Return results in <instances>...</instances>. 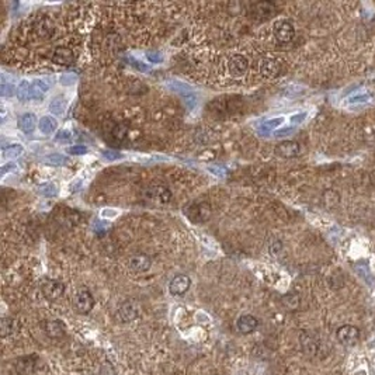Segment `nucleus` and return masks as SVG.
I'll return each instance as SVG.
<instances>
[{
  "mask_svg": "<svg viewBox=\"0 0 375 375\" xmlns=\"http://www.w3.org/2000/svg\"><path fill=\"white\" fill-rule=\"evenodd\" d=\"M336 337L340 345L346 346V347H350L354 346L360 339V330L357 326H353V325H343L342 327L337 329L336 332Z\"/></svg>",
  "mask_w": 375,
  "mask_h": 375,
  "instance_id": "obj_3",
  "label": "nucleus"
},
{
  "mask_svg": "<svg viewBox=\"0 0 375 375\" xmlns=\"http://www.w3.org/2000/svg\"><path fill=\"white\" fill-rule=\"evenodd\" d=\"M103 156L107 157L109 160H117V159L122 157V155L120 153V152H117V151H104Z\"/></svg>",
  "mask_w": 375,
  "mask_h": 375,
  "instance_id": "obj_34",
  "label": "nucleus"
},
{
  "mask_svg": "<svg viewBox=\"0 0 375 375\" xmlns=\"http://www.w3.org/2000/svg\"><path fill=\"white\" fill-rule=\"evenodd\" d=\"M36 32L37 36L43 40H48L49 37H52L54 32V25L48 20H43V21H38L36 24Z\"/></svg>",
  "mask_w": 375,
  "mask_h": 375,
  "instance_id": "obj_18",
  "label": "nucleus"
},
{
  "mask_svg": "<svg viewBox=\"0 0 375 375\" xmlns=\"http://www.w3.org/2000/svg\"><path fill=\"white\" fill-rule=\"evenodd\" d=\"M127 132H128L127 125H124V124H118V125H115L114 129H113V137H114L115 140L121 141L125 138Z\"/></svg>",
  "mask_w": 375,
  "mask_h": 375,
  "instance_id": "obj_26",
  "label": "nucleus"
},
{
  "mask_svg": "<svg viewBox=\"0 0 375 375\" xmlns=\"http://www.w3.org/2000/svg\"><path fill=\"white\" fill-rule=\"evenodd\" d=\"M288 297H290L291 301H288L285 297H284V299H283V301H284L285 306L290 309L298 308V305H299V298H298L297 295H288Z\"/></svg>",
  "mask_w": 375,
  "mask_h": 375,
  "instance_id": "obj_31",
  "label": "nucleus"
},
{
  "mask_svg": "<svg viewBox=\"0 0 375 375\" xmlns=\"http://www.w3.org/2000/svg\"><path fill=\"white\" fill-rule=\"evenodd\" d=\"M66 151L69 155H86L87 153V148L85 145H75L67 148Z\"/></svg>",
  "mask_w": 375,
  "mask_h": 375,
  "instance_id": "obj_30",
  "label": "nucleus"
},
{
  "mask_svg": "<svg viewBox=\"0 0 375 375\" xmlns=\"http://www.w3.org/2000/svg\"><path fill=\"white\" fill-rule=\"evenodd\" d=\"M36 358L34 356L20 357L16 361V371L20 375H30L36 368Z\"/></svg>",
  "mask_w": 375,
  "mask_h": 375,
  "instance_id": "obj_15",
  "label": "nucleus"
},
{
  "mask_svg": "<svg viewBox=\"0 0 375 375\" xmlns=\"http://www.w3.org/2000/svg\"><path fill=\"white\" fill-rule=\"evenodd\" d=\"M250 13L257 20H266L270 18L276 13V5L272 2H259L254 3L250 7Z\"/></svg>",
  "mask_w": 375,
  "mask_h": 375,
  "instance_id": "obj_7",
  "label": "nucleus"
},
{
  "mask_svg": "<svg viewBox=\"0 0 375 375\" xmlns=\"http://www.w3.org/2000/svg\"><path fill=\"white\" fill-rule=\"evenodd\" d=\"M23 152V148H21V145H18V144H16V145H10L9 148H6L5 149V156L6 157H17L20 153Z\"/></svg>",
  "mask_w": 375,
  "mask_h": 375,
  "instance_id": "obj_28",
  "label": "nucleus"
},
{
  "mask_svg": "<svg viewBox=\"0 0 375 375\" xmlns=\"http://www.w3.org/2000/svg\"><path fill=\"white\" fill-rule=\"evenodd\" d=\"M148 59L151 62H162V56H160V54H157V52H148Z\"/></svg>",
  "mask_w": 375,
  "mask_h": 375,
  "instance_id": "obj_37",
  "label": "nucleus"
},
{
  "mask_svg": "<svg viewBox=\"0 0 375 375\" xmlns=\"http://www.w3.org/2000/svg\"><path fill=\"white\" fill-rule=\"evenodd\" d=\"M151 193L153 194L155 200H157L162 204H167L170 200H172V193H170L169 188L163 187V186H157V187H153L151 190Z\"/></svg>",
  "mask_w": 375,
  "mask_h": 375,
  "instance_id": "obj_19",
  "label": "nucleus"
},
{
  "mask_svg": "<svg viewBox=\"0 0 375 375\" xmlns=\"http://www.w3.org/2000/svg\"><path fill=\"white\" fill-rule=\"evenodd\" d=\"M186 214H187L188 219L191 222H195V224H201V222H206L208 219L211 218V206L207 204V202H197V204H193L190 206L186 210Z\"/></svg>",
  "mask_w": 375,
  "mask_h": 375,
  "instance_id": "obj_1",
  "label": "nucleus"
},
{
  "mask_svg": "<svg viewBox=\"0 0 375 375\" xmlns=\"http://www.w3.org/2000/svg\"><path fill=\"white\" fill-rule=\"evenodd\" d=\"M76 312L82 315H86L90 312L93 306H94V298L91 295V292L86 288H80L75 295V301H73Z\"/></svg>",
  "mask_w": 375,
  "mask_h": 375,
  "instance_id": "obj_2",
  "label": "nucleus"
},
{
  "mask_svg": "<svg viewBox=\"0 0 375 375\" xmlns=\"http://www.w3.org/2000/svg\"><path fill=\"white\" fill-rule=\"evenodd\" d=\"M299 151H301V146L295 141H284L276 146V149H274L277 156L284 157V159H292V157L298 156Z\"/></svg>",
  "mask_w": 375,
  "mask_h": 375,
  "instance_id": "obj_9",
  "label": "nucleus"
},
{
  "mask_svg": "<svg viewBox=\"0 0 375 375\" xmlns=\"http://www.w3.org/2000/svg\"><path fill=\"white\" fill-rule=\"evenodd\" d=\"M129 62H131V65L132 66H135L138 71H141V72H148V66H145L144 63H141L140 61H135V59H129Z\"/></svg>",
  "mask_w": 375,
  "mask_h": 375,
  "instance_id": "obj_36",
  "label": "nucleus"
},
{
  "mask_svg": "<svg viewBox=\"0 0 375 375\" xmlns=\"http://www.w3.org/2000/svg\"><path fill=\"white\" fill-rule=\"evenodd\" d=\"M16 329V322L13 318H3L0 322V336L2 337H7L9 334H12Z\"/></svg>",
  "mask_w": 375,
  "mask_h": 375,
  "instance_id": "obj_22",
  "label": "nucleus"
},
{
  "mask_svg": "<svg viewBox=\"0 0 375 375\" xmlns=\"http://www.w3.org/2000/svg\"><path fill=\"white\" fill-rule=\"evenodd\" d=\"M51 59L59 66H71L75 62V55H73L72 49L67 47H56L52 52Z\"/></svg>",
  "mask_w": 375,
  "mask_h": 375,
  "instance_id": "obj_8",
  "label": "nucleus"
},
{
  "mask_svg": "<svg viewBox=\"0 0 375 375\" xmlns=\"http://www.w3.org/2000/svg\"><path fill=\"white\" fill-rule=\"evenodd\" d=\"M236 326H237V330L242 333V334H250V333H253L259 327V321L254 318L253 315H242L237 319Z\"/></svg>",
  "mask_w": 375,
  "mask_h": 375,
  "instance_id": "obj_12",
  "label": "nucleus"
},
{
  "mask_svg": "<svg viewBox=\"0 0 375 375\" xmlns=\"http://www.w3.org/2000/svg\"><path fill=\"white\" fill-rule=\"evenodd\" d=\"M65 109H66V98L63 96H58L55 97L54 100L49 104V110L51 113H54L56 115H62L65 113Z\"/></svg>",
  "mask_w": 375,
  "mask_h": 375,
  "instance_id": "obj_21",
  "label": "nucleus"
},
{
  "mask_svg": "<svg viewBox=\"0 0 375 375\" xmlns=\"http://www.w3.org/2000/svg\"><path fill=\"white\" fill-rule=\"evenodd\" d=\"M37 125V118L36 115L31 114H24L23 117H20V120H18V128L23 131L24 133H31L34 131V128Z\"/></svg>",
  "mask_w": 375,
  "mask_h": 375,
  "instance_id": "obj_17",
  "label": "nucleus"
},
{
  "mask_svg": "<svg viewBox=\"0 0 375 375\" xmlns=\"http://www.w3.org/2000/svg\"><path fill=\"white\" fill-rule=\"evenodd\" d=\"M30 89H31V83H28V82H21L20 85H18L17 87V90H16V93H17V97L20 98V100H28V97H30Z\"/></svg>",
  "mask_w": 375,
  "mask_h": 375,
  "instance_id": "obj_25",
  "label": "nucleus"
},
{
  "mask_svg": "<svg viewBox=\"0 0 375 375\" xmlns=\"http://www.w3.org/2000/svg\"><path fill=\"white\" fill-rule=\"evenodd\" d=\"M14 90H17L13 85H2V94L3 96H13L14 94Z\"/></svg>",
  "mask_w": 375,
  "mask_h": 375,
  "instance_id": "obj_35",
  "label": "nucleus"
},
{
  "mask_svg": "<svg viewBox=\"0 0 375 375\" xmlns=\"http://www.w3.org/2000/svg\"><path fill=\"white\" fill-rule=\"evenodd\" d=\"M45 91H43L36 83H31V89H30V97L28 100H43Z\"/></svg>",
  "mask_w": 375,
  "mask_h": 375,
  "instance_id": "obj_27",
  "label": "nucleus"
},
{
  "mask_svg": "<svg viewBox=\"0 0 375 375\" xmlns=\"http://www.w3.org/2000/svg\"><path fill=\"white\" fill-rule=\"evenodd\" d=\"M280 72V63L274 59H264L260 65V73L264 78H274Z\"/></svg>",
  "mask_w": 375,
  "mask_h": 375,
  "instance_id": "obj_16",
  "label": "nucleus"
},
{
  "mask_svg": "<svg viewBox=\"0 0 375 375\" xmlns=\"http://www.w3.org/2000/svg\"><path fill=\"white\" fill-rule=\"evenodd\" d=\"M44 162L48 164H52V166H63V164H67L69 159L66 156L61 155V153H52V155H48V156L45 157Z\"/></svg>",
  "mask_w": 375,
  "mask_h": 375,
  "instance_id": "obj_23",
  "label": "nucleus"
},
{
  "mask_svg": "<svg viewBox=\"0 0 375 375\" xmlns=\"http://www.w3.org/2000/svg\"><path fill=\"white\" fill-rule=\"evenodd\" d=\"M45 333L49 339H61L66 333V327L63 325V322L54 319V321H48L45 323Z\"/></svg>",
  "mask_w": 375,
  "mask_h": 375,
  "instance_id": "obj_14",
  "label": "nucleus"
},
{
  "mask_svg": "<svg viewBox=\"0 0 375 375\" xmlns=\"http://www.w3.org/2000/svg\"><path fill=\"white\" fill-rule=\"evenodd\" d=\"M140 316V306L135 301H125L120 305V308L117 309L115 318L121 323H128V322L135 321Z\"/></svg>",
  "mask_w": 375,
  "mask_h": 375,
  "instance_id": "obj_4",
  "label": "nucleus"
},
{
  "mask_svg": "<svg viewBox=\"0 0 375 375\" xmlns=\"http://www.w3.org/2000/svg\"><path fill=\"white\" fill-rule=\"evenodd\" d=\"M274 31V36L277 38V41L281 44H287L292 41V38L295 36V30H294V25L291 24L288 20H279L274 23L272 27Z\"/></svg>",
  "mask_w": 375,
  "mask_h": 375,
  "instance_id": "obj_5",
  "label": "nucleus"
},
{
  "mask_svg": "<svg viewBox=\"0 0 375 375\" xmlns=\"http://www.w3.org/2000/svg\"><path fill=\"white\" fill-rule=\"evenodd\" d=\"M276 122H280V120H274V121H271V122H267V124H268V125H270V127H272V125H276Z\"/></svg>",
  "mask_w": 375,
  "mask_h": 375,
  "instance_id": "obj_39",
  "label": "nucleus"
},
{
  "mask_svg": "<svg viewBox=\"0 0 375 375\" xmlns=\"http://www.w3.org/2000/svg\"><path fill=\"white\" fill-rule=\"evenodd\" d=\"M40 193L45 195V197H54L55 194L58 193V188L54 184H45V186L40 188Z\"/></svg>",
  "mask_w": 375,
  "mask_h": 375,
  "instance_id": "obj_29",
  "label": "nucleus"
},
{
  "mask_svg": "<svg viewBox=\"0 0 375 375\" xmlns=\"http://www.w3.org/2000/svg\"><path fill=\"white\" fill-rule=\"evenodd\" d=\"M152 266V260L146 254H135L129 259V268L137 272L148 271Z\"/></svg>",
  "mask_w": 375,
  "mask_h": 375,
  "instance_id": "obj_13",
  "label": "nucleus"
},
{
  "mask_svg": "<svg viewBox=\"0 0 375 375\" xmlns=\"http://www.w3.org/2000/svg\"><path fill=\"white\" fill-rule=\"evenodd\" d=\"M65 292V285L56 280H47L43 284V294L49 301L59 299Z\"/></svg>",
  "mask_w": 375,
  "mask_h": 375,
  "instance_id": "obj_6",
  "label": "nucleus"
},
{
  "mask_svg": "<svg viewBox=\"0 0 375 375\" xmlns=\"http://www.w3.org/2000/svg\"><path fill=\"white\" fill-rule=\"evenodd\" d=\"M71 132L69 131H59V132L55 135V141L56 142H67V141H71Z\"/></svg>",
  "mask_w": 375,
  "mask_h": 375,
  "instance_id": "obj_33",
  "label": "nucleus"
},
{
  "mask_svg": "<svg viewBox=\"0 0 375 375\" xmlns=\"http://www.w3.org/2000/svg\"><path fill=\"white\" fill-rule=\"evenodd\" d=\"M191 285V280L186 274H179L170 281L169 291L172 295H183L186 294Z\"/></svg>",
  "mask_w": 375,
  "mask_h": 375,
  "instance_id": "obj_11",
  "label": "nucleus"
},
{
  "mask_svg": "<svg viewBox=\"0 0 375 375\" xmlns=\"http://www.w3.org/2000/svg\"><path fill=\"white\" fill-rule=\"evenodd\" d=\"M38 128L43 133H52L56 129V120L49 115H45L38 122Z\"/></svg>",
  "mask_w": 375,
  "mask_h": 375,
  "instance_id": "obj_20",
  "label": "nucleus"
},
{
  "mask_svg": "<svg viewBox=\"0 0 375 375\" xmlns=\"http://www.w3.org/2000/svg\"><path fill=\"white\" fill-rule=\"evenodd\" d=\"M249 62L243 55H232L228 61V69L232 76H243L248 72Z\"/></svg>",
  "mask_w": 375,
  "mask_h": 375,
  "instance_id": "obj_10",
  "label": "nucleus"
},
{
  "mask_svg": "<svg viewBox=\"0 0 375 375\" xmlns=\"http://www.w3.org/2000/svg\"><path fill=\"white\" fill-rule=\"evenodd\" d=\"M61 83L63 86H71L73 85V83H76V75H72V73H69V75H62Z\"/></svg>",
  "mask_w": 375,
  "mask_h": 375,
  "instance_id": "obj_32",
  "label": "nucleus"
},
{
  "mask_svg": "<svg viewBox=\"0 0 375 375\" xmlns=\"http://www.w3.org/2000/svg\"><path fill=\"white\" fill-rule=\"evenodd\" d=\"M323 201L326 202V206L329 208H333V207H336L340 202V195L334 190H326L325 194H323Z\"/></svg>",
  "mask_w": 375,
  "mask_h": 375,
  "instance_id": "obj_24",
  "label": "nucleus"
},
{
  "mask_svg": "<svg viewBox=\"0 0 375 375\" xmlns=\"http://www.w3.org/2000/svg\"><path fill=\"white\" fill-rule=\"evenodd\" d=\"M115 214H117V212L113 211V210H104L103 211L104 217H115Z\"/></svg>",
  "mask_w": 375,
  "mask_h": 375,
  "instance_id": "obj_38",
  "label": "nucleus"
}]
</instances>
